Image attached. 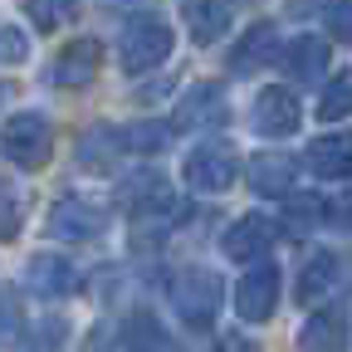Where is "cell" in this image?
<instances>
[{
	"mask_svg": "<svg viewBox=\"0 0 352 352\" xmlns=\"http://www.w3.org/2000/svg\"><path fill=\"white\" fill-rule=\"evenodd\" d=\"M171 44H176V34H171L166 20H157V15H132V20L122 25V39H118L122 69H127V74H147V69L166 64V59H171Z\"/></svg>",
	"mask_w": 352,
	"mask_h": 352,
	"instance_id": "6da1fadb",
	"label": "cell"
},
{
	"mask_svg": "<svg viewBox=\"0 0 352 352\" xmlns=\"http://www.w3.org/2000/svg\"><path fill=\"white\" fill-rule=\"evenodd\" d=\"M0 147H6V157L20 166V171H39L44 162H50V147H54V127L44 113H15L6 122V132H0Z\"/></svg>",
	"mask_w": 352,
	"mask_h": 352,
	"instance_id": "7a4b0ae2",
	"label": "cell"
},
{
	"mask_svg": "<svg viewBox=\"0 0 352 352\" xmlns=\"http://www.w3.org/2000/svg\"><path fill=\"white\" fill-rule=\"evenodd\" d=\"M240 176V157L230 142H201L191 157H186V186L191 191H206V196H220L230 191Z\"/></svg>",
	"mask_w": 352,
	"mask_h": 352,
	"instance_id": "3957f363",
	"label": "cell"
},
{
	"mask_svg": "<svg viewBox=\"0 0 352 352\" xmlns=\"http://www.w3.org/2000/svg\"><path fill=\"white\" fill-rule=\"evenodd\" d=\"M171 308L182 314V323L191 328H206L220 308V279L210 270H182L171 279Z\"/></svg>",
	"mask_w": 352,
	"mask_h": 352,
	"instance_id": "277c9868",
	"label": "cell"
},
{
	"mask_svg": "<svg viewBox=\"0 0 352 352\" xmlns=\"http://www.w3.org/2000/svg\"><path fill=\"white\" fill-rule=\"evenodd\" d=\"M274 303H279V270L270 259H259L254 270H245V279L235 289V314L245 323H264L274 314Z\"/></svg>",
	"mask_w": 352,
	"mask_h": 352,
	"instance_id": "5b68a950",
	"label": "cell"
},
{
	"mask_svg": "<svg viewBox=\"0 0 352 352\" xmlns=\"http://www.w3.org/2000/svg\"><path fill=\"white\" fill-rule=\"evenodd\" d=\"M274 240H279V230H274L270 215H240V220H230V230H226V240H220V250H226L235 264H259L264 250H270Z\"/></svg>",
	"mask_w": 352,
	"mask_h": 352,
	"instance_id": "8992f818",
	"label": "cell"
},
{
	"mask_svg": "<svg viewBox=\"0 0 352 352\" xmlns=\"http://www.w3.org/2000/svg\"><path fill=\"white\" fill-rule=\"evenodd\" d=\"M122 201L138 220H162L166 226V215H176V196L157 171H132L127 186H122Z\"/></svg>",
	"mask_w": 352,
	"mask_h": 352,
	"instance_id": "52a82bcc",
	"label": "cell"
},
{
	"mask_svg": "<svg viewBox=\"0 0 352 352\" xmlns=\"http://www.w3.org/2000/svg\"><path fill=\"white\" fill-rule=\"evenodd\" d=\"M103 226H108V215H103L98 206L78 201V196H69V201H59V206L50 210V235H54V240H74V245H83V240H98Z\"/></svg>",
	"mask_w": 352,
	"mask_h": 352,
	"instance_id": "ba28073f",
	"label": "cell"
},
{
	"mask_svg": "<svg viewBox=\"0 0 352 352\" xmlns=\"http://www.w3.org/2000/svg\"><path fill=\"white\" fill-rule=\"evenodd\" d=\"M338 284H342V254H333V250L308 254V264L298 270L294 298H298L303 308H318V303H328V298L338 294Z\"/></svg>",
	"mask_w": 352,
	"mask_h": 352,
	"instance_id": "9c48e42d",
	"label": "cell"
},
{
	"mask_svg": "<svg viewBox=\"0 0 352 352\" xmlns=\"http://www.w3.org/2000/svg\"><path fill=\"white\" fill-rule=\"evenodd\" d=\"M298 122H303V113H298V98L289 88H264L254 98V132L259 138H294Z\"/></svg>",
	"mask_w": 352,
	"mask_h": 352,
	"instance_id": "30bf717a",
	"label": "cell"
},
{
	"mask_svg": "<svg viewBox=\"0 0 352 352\" xmlns=\"http://www.w3.org/2000/svg\"><path fill=\"white\" fill-rule=\"evenodd\" d=\"M226 113H230L226 83H196L191 94L176 103V127H186V132H196V127H220V122H226Z\"/></svg>",
	"mask_w": 352,
	"mask_h": 352,
	"instance_id": "8fae6325",
	"label": "cell"
},
{
	"mask_svg": "<svg viewBox=\"0 0 352 352\" xmlns=\"http://www.w3.org/2000/svg\"><path fill=\"white\" fill-rule=\"evenodd\" d=\"M25 284H30V294H39V298H64V294L78 289V270H74L64 254H34V259L25 264Z\"/></svg>",
	"mask_w": 352,
	"mask_h": 352,
	"instance_id": "7c38bea8",
	"label": "cell"
},
{
	"mask_svg": "<svg viewBox=\"0 0 352 352\" xmlns=\"http://www.w3.org/2000/svg\"><path fill=\"white\" fill-rule=\"evenodd\" d=\"M303 162H308L314 176H323V182H342V176H352V132H328V138L308 142Z\"/></svg>",
	"mask_w": 352,
	"mask_h": 352,
	"instance_id": "4fadbf2b",
	"label": "cell"
},
{
	"mask_svg": "<svg viewBox=\"0 0 352 352\" xmlns=\"http://www.w3.org/2000/svg\"><path fill=\"white\" fill-rule=\"evenodd\" d=\"M274 54H279V30L270 20H259V25L245 30V39L230 50V74H254L264 64H274Z\"/></svg>",
	"mask_w": 352,
	"mask_h": 352,
	"instance_id": "5bb4252c",
	"label": "cell"
},
{
	"mask_svg": "<svg viewBox=\"0 0 352 352\" xmlns=\"http://www.w3.org/2000/svg\"><path fill=\"white\" fill-rule=\"evenodd\" d=\"M98 59H103L98 39H74V44H64V54L54 59L50 78H54L59 88H83L88 78L98 74Z\"/></svg>",
	"mask_w": 352,
	"mask_h": 352,
	"instance_id": "9a60e30c",
	"label": "cell"
},
{
	"mask_svg": "<svg viewBox=\"0 0 352 352\" xmlns=\"http://www.w3.org/2000/svg\"><path fill=\"white\" fill-rule=\"evenodd\" d=\"M186 25H191V39L196 44H215L235 25V0H186Z\"/></svg>",
	"mask_w": 352,
	"mask_h": 352,
	"instance_id": "2e32d148",
	"label": "cell"
},
{
	"mask_svg": "<svg viewBox=\"0 0 352 352\" xmlns=\"http://www.w3.org/2000/svg\"><path fill=\"white\" fill-rule=\"evenodd\" d=\"M284 64L298 83H318L323 69H328V39L323 34H298L289 50H284Z\"/></svg>",
	"mask_w": 352,
	"mask_h": 352,
	"instance_id": "e0dca14e",
	"label": "cell"
},
{
	"mask_svg": "<svg viewBox=\"0 0 352 352\" xmlns=\"http://www.w3.org/2000/svg\"><path fill=\"white\" fill-rule=\"evenodd\" d=\"M298 347L303 352H347V323L338 308H323V314L308 318L298 333Z\"/></svg>",
	"mask_w": 352,
	"mask_h": 352,
	"instance_id": "ac0fdd59",
	"label": "cell"
},
{
	"mask_svg": "<svg viewBox=\"0 0 352 352\" xmlns=\"http://www.w3.org/2000/svg\"><path fill=\"white\" fill-rule=\"evenodd\" d=\"M250 186L259 196H289L294 191V162L284 152H259L250 162Z\"/></svg>",
	"mask_w": 352,
	"mask_h": 352,
	"instance_id": "d6986e66",
	"label": "cell"
},
{
	"mask_svg": "<svg viewBox=\"0 0 352 352\" xmlns=\"http://www.w3.org/2000/svg\"><path fill=\"white\" fill-rule=\"evenodd\" d=\"M118 127H94L88 138L78 142V162L88 166V171H113V162H118Z\"/></svg>",
	"mask_w": 352,
	"mask_h": 352,
	"instance_id": "ffe728a7",
	"label": "cell"
},
{
	"mask_svg": "<svg viewBox=\"0 0 352 352\" xmlns=\"http://www.w3.org/2000/svg\"><path fill=\"white\" fill-rule=\"evenodd\" d=\"M122 347L127 352H171V338L157 328L152 314H132L127 328H122Z\"/></svg>",
	"mask_w": 352,
	"mask_h": 352,
	"instance_id": "44dd1931",
	"label": "cell"
},
{
	"mask_svg": "<svg viewBox=\"0 0 352 352\" xmlns=\"http://www.w3.org/2000/svg\"><path fill=\"white\" fill-rule=\"evenodd\" d=\"M347 113H352V69L333 74V78L323 83V94H318V118L338 122V118H347Z\"/></svg>",
	"mask_w": 352,
	"mask_h": 352,
	"instance_id": "7402d4cb",
	"label": "cell"
},
{
	"mask_svg": "<svg viewBox=\"0 0 352 352\" xmlns=\"http://www.w3.org/2000/svg\"><path fill=\"white\" fill-rule=\"evenodd\" d=\"M166 138H171V127H166V122H132V127L118 132L122 152H162Z\"/></svg>",
	"mask_w": 352,
	"mask_h": 352,
	"instance_id": "603a6c76",
	"label": "cell"
},
{
	"mask_svg": "<svg viewBox=\"0 0 352 352\" xmlns=\"http://www.w3.org/2000/svg\"><path fill=\"white\" fill-rule=\"evenodd\" d=\"M25 10L39 30H64L78 15V0H25Z\"/></svg>",
	"mask_w": 352,
	"mask_h": 352,
	"instance_id": "cb8c5ba5",
	"label": "cell"
},
{
	"mask_svg": "<svg viewBox=\"0 0 352 352\" xmlns=\"http://www.w3.org/2000/svg\"><path fill=\"white\" fill-rule=\"evenodd\" d=\"M20 338V303L10 298V289H0V352H10Z\"/></svg>",
	"mask_w": 352,
	"mask_h": 352,
	"instance_id": "d4e9b609",
	"label": "cell"
},
{
	"mask_svg": "<svg viewBox=\"0 0 352 352\" xmlns=\"http://www.w3.org/2000/svg\"><path fill=\"white\" fill-rule=\"evenodd\" d=\"M64 333H69V323H64V318H44V323L30 333V352H59Z\"/></svg>",
	"mask_w": 352,
	"mask_h": 352,
	"instance_id": "484cf974",
	"label": "cell"
},
{
	"mask_svg": "<svg viewBox=\"0 0 352 352\" xmlns=\"http://www.w3.org/2000/svg\"><path fill=\"white\" fill-rule=\"evenodd\" d=\"M30 59V39L15 25H0V64H25Z\"/></svg>",
	"mask_w": 352,
	"mask_h": 352,
	"instance_id": "4316f807",
	"label": "cell"
},
{
	"mask_svg": "<svg viewBox=\"0 0 352 352\" xmlns=\"http://www.w3.org/2000/svg\"><path fill=\"white\" fill-rule=\"evenodd\" d=\"M328 30L338 44H352V0H333V10H328Z\"/></svg>",
	"mask_w": 352,
	"mask_h": 352,
	"instance_id": "83f0119b",
	"label": "cell"
},
{
	"mask_svg": "<svg viewBox=\"0 0 352 352\" xmlns=\"http://www.w3.org/2000/svg\"><path fill=\"white\" fill-rule=\"evenodd\" d=\"M15 226H20V206H10L6 196H0V240H10Z\"/></svg>",
	"mask_w": 352,
	"mask_h": 352,
	"instance_id": "f1b7e54d",
	"label": "cell"
},
{
	"mask_svg": "<svg viewBox=\"0 0 352 352\" xmlns=\"http://www.w3.org/2000/svg\"><path fill=\"white\" fill-rule=\"evenodd\" d=\"M314 6H318V0H289V10H294V15H303V10H314Z\"/></svg>",
	"mask_w": 352,
	"mask_h": 352,
	"instance_id": "f546056e",
	"label": "cell"
},
{
	"mask_svg": "<svg viewBox=\"0 0 352 352\" xmlns=\"http://www.w3.org/2000/svg\"><path fill=\"white\" fill-rule=\"evenodd\" d=\"M108 6H122V0H108Z\"/></svg>",
	"mask_w": 352,
	"mask_h": 352,
	"instance_id": "4dcf8cb0",
	"label": "cell"
}]
</instances>
